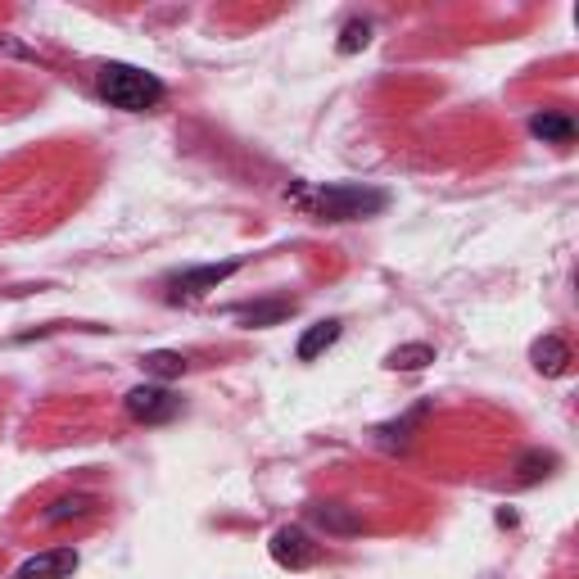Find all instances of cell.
I'll use <instances>...</instances> for the list:
<instances>
[{"label": "cell", "mask_w": 579, "mask_h": 579, "mask_svg": "<svg viewBox=\"0 0 579 579\" xmlns=\"http://www.w3.org/2000/svg\"><path fill=\"white\" fill-rule=\"evenodd\" d=\"M286 199L294 209H303L317 222H362L390 209V195L377 186H354V182H335V186H317V190H286Z\"/></svg>", "instance_id": "6da1fadb"}, {"label": "cell", "mask_w": 579, "mask_h": 579, "mask_svg": "<svg viewBox=\"0 0 579 579\" xmlns=\"http://www.w3.org/2000/svg\"><path fill=\"white\" fill-rule=\"evenodd\" d=\"M95 86L123 114H146L163 100V82L154 73H146V68H136V63H105Z\"/></svg>", "instance_id": "7a4b0ae2"}, {"label": "cell", "mask_w": 579, "mask_h": 579, "mask_svg": "<svg viewBox=\"0 0 579 579\" xmlns=\"http://www.w3.org/2000/svg\"><path fill=\"white\" fill-rule=\"evenodd\" d=\"M123 407H127L131 421H141V426H163V421H173V417L182 413V398L167 390V385H136V390H127Z\"/></svg>", "instance_id": "3957f363"}, {"label": "cell", "mask_w": 579, "mask_h": 579, "mask_svg": "<svg viewBox=\"0 0 579 579\" xmlns=\"http://www.w3.org/2000/svg\"><path fill=\"white\" fill-rule=\"evenodd\" d=\"M267 553H271V561H277L281 570H309V566L317 561V543H313V534H309V530H299V525H281L277 534H271Z\"/></svg>", "instance_id": "277c9868"}, {"label": "cell", "mask_w": 579, "mask_h": 579, "mask_svg": "<svg viewBox=\"0 0 579 579\" xmlns=\"http://www.w3.org/2000/svg\"><path fill=\"white\" fill-rule=\"evenodd\" d=\"M73 570H78V553L73 548H46V553H32L14 570V579H68Z\"/></svg>", "instance_id": "5b68a950"}, {"label": "cell", "mask_w": 579, "mask_h": 579, "mask_svg": "<svg viewBox=\"0 0 579 579\" xmlns=\"http://www.w3.org/2000/svg\"><path fill=\"white\" fill-rule=\"evenodd\" d=\"M235 271H241V258H227V263H204V267H190V271H182V277L173 281L186 299H195V294H209V290H218L222 281H231Z\"/></svg>", "instance_id": "8992f818"}, {"label": "cell", "mask_w": 579, "mask_h": 579, "mask_svg": "<svg viewBox=\"0 0 579 579\" xmlns=\"http://www.w3.org/2000/svg\"><path fill=\"white\" fill-rule=\"evenodd\" d=\"M530 362H534L539 377H566L570 371V345L561 335H543V339H534Z\"/></svg>", "instance_id": "52a82bcc"}, {"label": "cell", "mask_w": 579, "mask_h": 579, "mask_svg": "<svg viewBox=\"0 0 579 579\" xmlns=\"http://www.w3.org/2000/svg\"><path fill=\"white\" fill-rule=\"evenodd\" d=\"M339 331H345V326H339L335 317H326V322H313L309 331H303L299 335V345H294V358L299 362H313V358H322L331 345H335V339H339Z\"/></svg>", "instance_id": "ba28073f"}, {"label": "cell", "mask_w": 579, "mask_h": 579, "mask_svg": "<svg viewBox=\"0 0 579 579\" xmlns=\"http://www.w3.org/2000/svg\"><path fill=\"white\" fill-rule=\"evenodd\" d=\"M309 521L322 525L326 534H362V521L349 512V507H339V502H317V507H309Z\"/></svg>", "instance_id": "9c48e42d"}, {"label": "cell", "mask_w": 579, "mask_h": 579, "mask_svg": "<svg viewBox=\"0 0 579 579\" xmlns=\"http://www.w3.org/2000/svg\"><path fill=\"white\" fill-rule=\"evenodd\" d=\"M95 512V498L91 494H63V498H55L50 507H46V525H63V521H82V517H91Z\"/></svg>", "instance_id": "30bf717a"}, {"label": "cell", "mask_w": 579, "mask_h": 579, "mask_svg": "<svg viewBox=\"0 0 579 579\" xmlns=\"http://www.w3.org/2000/svg\"><path fill=\"white\" fill-rule=\"evenodd\" d=\"M290 313H294L290 299H263V303H250V309H241L235 317H241L245 326H281Z\"/></svg>", "instance_id": "8fae6325"}, {"label": "cell", "mask_w": 579, "mask_h": 579, "mask_svg": "<svg viewBox=\"0 0 579 579\" xmlns=\"http://www.w3.org/2000/svg\"><path fill=\"white\" fill-rule=\"evenodd\" d=\"M141 367H146V377H154V381H177V377H186V358L173 354V349H154V354H146Z\"/></svg>", "instance_id": "7c38bea8"}, {"label": "cell", "mask_w": 579, "mask_h": 579, "mask_svg": "<svg viewBox=\"0 0 579 579\" xmlns=\"http://www.w3.org/2000/svg\"><path fill=\"white\" fill-rule=\"evenodd\" d=\"M530 131L539 136V141H553V146H566L575 136V123L566 114H534L530 118Z\"/></svg>", "instance_id": "4fadbf2b"}, {"label": "cell", "mask_w": 579, "mask_h": 579, "mask_svg": "<svg viewBox=\"0 0 579 579\" xmlns=\"http://www.w3.org/2000/svg\"><path fill=\"white\" fill-rule=\"evenodd\" d=\"M430 362H435V349H430V345H398V349L385 358L390 371H426Z\"/></svg>", "instance_id": "5bb4252c"}, {"label": "cell", "mask_w": 579, "mask_h": 579, "mask_svg": "<svg viewBox=\"0 0 579 579\" xmlns=\"http://www.w3.org/2000/svg\"><path fill=\"white\" fill-rule=\"evenodd\" d=\"M371 46V23L362 19H349L345 27H339V55H358Z\"/></svg>", "instance_id": "9a60e30c"}, {"label": "cell", "mask_w": 579, "mask_h": 579, "mask_svg": "<svg viewBox=\"0 0 579 579\" xmlns=\"http://www.w3.org/2000/svg\"><path fill=\"white\" fill-rule=\"evenodd\" d=\"M548 466H553V458H543V453H530V458L521 462V485H534L539 475H548Z\"/></svg>", "instance_id": "2e32d148"}]
</instances>
